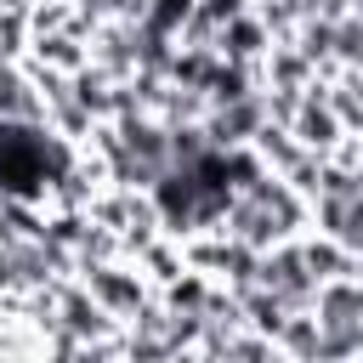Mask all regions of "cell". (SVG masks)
<instances>
[{
	"instance_id": "obj_4",
	"label": "cell",
	"mask_w": 363,
	"mask_h": 363,
	"mask_svg": "<svg viewBox=\"0 0 363 363\" xmlns=\"http://www.w3.org/2000/svg\"><path fill=\"white\" fill-rule=\"evenodd\" d=\"M51 357V335L34 323L28 306L0 295V363H45Z\"/></svg>"
},
{
	"instance_id": "obj_2",
	"label": "cell",
	"mask_w": 363,
	"mask_h": 363,
	"mask_svg": "<svg viewBox=\"0 0 363 363\" xmlns=\"http://www.w3.org/2000/svg\"><path fill=\"white\" fill-rule=\"evenodd\" d=\"M62 147L28 125H0V193L11 199H28L40 187H51L62 176Z\"/></svg>"
},
{
	"instance_id": "obj_3",
	"label": "cell",
	"mask_w": 363,
	"mask_h": 363,
	"mask_svg": "<svg viewBox=\"0 0 363 363\" xmlns=\"http://www.w3.org/2000/svg\"><path fill=\"white\" fill-rule=\"evenodd\" d=\"M233 170H238V164L210 159V164H199V170L176 176V182L164 187V210H170L176 221H210V216H221V210L233 204V187H227V176H233Z\"/></svg>"
},
{
	"instance_id": "obj_1",
	"label": "cell",
	"mask_w": 363,
	"mask_h": 363,
	"mask_svg": "<svg viewBox=\"0 0 363 363\" xmlns=\"http://www.w3.org/2000/svg\"><path fill=\"white\" fill-rule=\"evenodd\" d=\"M250 45V23L233 0H182L176 23V57L193 79H221L233 74L238 51Z\"/></svg>"
}]
</instances>
